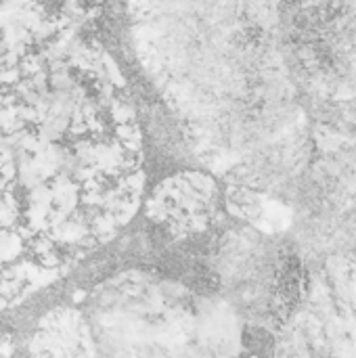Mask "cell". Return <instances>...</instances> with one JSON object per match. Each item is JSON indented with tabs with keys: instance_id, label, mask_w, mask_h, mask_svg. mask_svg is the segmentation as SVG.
Returning a JSON list of instances; mask_svg holds the SVG:
<instances>
[{
	"instance_id": "cell-1",
	"label": "cell",
	"mask_w": 356,
	"mask_h": 358,
	"mask_svg": "<svg viewBox=\"0 0 356 358\" xmlns=\"http://www.w3.org/2000/svg\"><path fill=\"white\" fill-rule=\"evenodd\" d=\"M145 193L136 105L103 44L0 19V310L111 243Z\"/></svg>"
},
{
	"instance_id": "cell-2",
	"label": "cell",
	"mask_w": 356,
	"mask_h": 358,
	"mask_svg": "<svg viewBox=\"0 0 356 358\" xmlns=\"http://www.w3.org/2000/svg\"><path fill=\"white\" fill-rule=\"evenodd\" d=\"M264 0H128L136 55L191 155L233 187L279 176Z\"/></svg>"
},
{
	"instance_id": "cell-3",
	"label": "cell",
	"mask_w": 356,
	"mask_h": 358,
	"mask_svg": "<svg viewBox=\"0 0 356 358\" xmlns=\"http://www.w3.org/2000/svg\"><path fill=\"white\" fill-rule=\"evenodd\" d=\"M80 310L97 357H235L241 350L239 321L227 302L141 268L94 285Z\"/></svg>"
},
{
	"instance_id": "cell-4",
	"label": "cell",
	"mask_w": 356,
	"mask_h": 358,
	"mask_svg": "<svg viewBox=\"0 0 356 358\" xmlns=\"http://www.w3.org/2000/svg\"><path fill=\"white\" fill-rule=\"evenodd\" d=\"M220 201L218 176L204 168L183 170L164 178L151 193H145L143 206L149 220L168 235L187 239L210 229Z\"/></svg>"
},
{
	"instance_id": "cell-5",
	"label": "cell",
	"mask_w": 356,
	"mask_h": 358,
	"mask_svg": "<svg viewBox=\"0 0 356 358\" xmlns=\"http://www.w3.org/2000/svg\"><path fill=\"white\" fill-rule=\"evenodd\" d=\"M27 350L34 357H97L86 317L73 306H57L46 313Z\"/></svg>"
}]
</instances>
